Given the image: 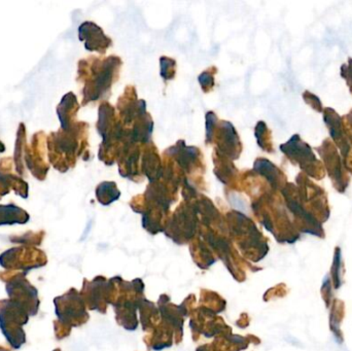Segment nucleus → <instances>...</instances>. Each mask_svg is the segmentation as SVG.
I'll list each match as a JSON object with an SVG mask.
<instances>
[{
    "label": "nucleus",
    "instance_id": "obj_7",
    "mask_svg": "<svg viewBox=\"0 0 352 351\" xmlns=\"http://www.w3.org/2000/svg\"><path fill=\"white\" fill-rule=\"evenodd\" d=\"M166 152H168L170 156L175 157L176 163L186 171V173H190L192 171V167L198 164L199 157H200V152L197 148H188L186 146L184 140H179L173 148H169Z\"/></svg>",
    "mask_w": 352,
    "mask_h": 351
},
{
    "label": "nucleus",
    "instance_id": "obj_13",
    "mask_svg": "<svg viewBox=\"0 0 352 351\" xmlns=\"http://www.w3.org/2000/svg\"><path fill=\"white\" fill-rule=\"evenodd\" d=\"M254 169L258 174L266 177L273 187H276L277 183H278L279 172L272 163L265 160V159H258L254 163Z\"/></svg>",
    "mask_w": 352,
    "mask_h": 351
},
{
    "label": "nucleus",
    "instance_id": "obj_5",
    "mask_svg": "<svg viewBox=\"0 0 352 351\" xmlns=\"http://www.w3.org/2000/svg\"><path fill=\"white\" fill-rule=\"evenodd\" d=\"M213 138L217 137V152L219 156L228 160L238 159L242 150L239 136L230 122L221 121L217 126Z\"/></svg>",
    "mask_w": 352,
    "mask_h": 351
},
{
    "label": "nucleus",
    "instance_id": "obj_10",
    "mask_svg": "<svg viewBox=\"0 0 352 351\" xmlns=\"http://www.w3.org/2000/svg\"><path fill=\"white\" fill-rule=\"evenodd\" d=\"M29 220V214L22 208L10 204L0 205V226L3 225L26 224Z\"/></svg>",
    "mask_w": 352,
    "mask_h": 351
},
{
    "label": "nucleus",
    "instance_id": "obj_14",
    "mask_svg": "<svg viewBox=\"0 0 352 351\" xmlns=\"http://www.w3.org/2000/svg\"><path fill=\"white\" fill-rule=\"evenodd\" d=\"M161 62V76L165 80H170L175 76L176 62L170 58L162 57Z\"/></svg>",
    "mask_w": 352,
    "mask_h": 351
},
{
    "label": "nucleus",
    "instance_id": "obj_17",
    "mask_svg": "<svg viewBox=\"0 0 352 351\" xmlns=\"http://www.w3.org/2000/svg\"><path fill=\"white\" fill-rule=\"evenodd\" d=\"M39 235H41V233H38V234H31V236L28 237V235L26 234L23 237H18V238L14 239V241L20 242L21 245H41V237Z\"/></svg>",
    "mask_w": 352,
    "mask_h": 351
},
{
    "label": "nucleus",
    "instance_id": "obj_9",
    "mask_svg": "<svg viewBox=\"0 0 352 351\" xmlns=\"http://www.w3.org/2000/svg\"><path fill=\"white\" fill-rule=\"evenodd\" d=\"M142 172L148 177L151 183L159 181L163 174V166L156 150L150 148L142 156Z\"/></svg>",
    "mask_w": 352,
    "mask_h": 351
},
{
    "label": "nucleus",
    "instance_id": "obj_6",
    "mask_svg": "<svg viewBox=\"0 0 352 351\" xmlns=\"http://www.w3.org/2000/svg\"><path fill=\"white\" fill-rule=\"evenodd\" d=\"M78 36L80 41H85V47L88 51L104 53L111 45V39L95 23H82L78 28Z\"/></svg>",
    "mask_w": 352,
    "mask_h": 351
},
{
    "label": "nucleus",
    "instance_id": "obj_4",
    "mask_svg": "<svg viewBox=\"0 0 352 351\" xmlns=\"http://www.w3.org/2000/svg\"><path fill=\"white\" fill-rule=\"evenodd\" d=\"M25 274H14L6 282V292L10 296V300L18 303L29 315H35L38 313L41 301L36 288L26 280Z\"/></svg>",
    "mask_w": 352,
    "mask_h": 351
},
{
    "label": "nucleus",
    "instance_id": "obj_19",
    "mask_svg": "<svg viewBox=\"0 0 352 351\" xmlns=\"http://www.w3.org/2000/svg\"><path fill=\"white\" fill-rule=\"evenodd\" d=\"M0 351H8V350H4V348H0Z\"/></svg>",
    "mask_w": 352,
    "mask_h": 351
},
{
    "label": "nucleus",
    "instance_id": "obj_1",
    "mask_svg": "<svg viewBox=\"0 0 352 351\" xmlns=\"http://www.w3.org/2000/svg\"><path fill=\"white\" fill-rule=\"evenodd\" d=\"M121 65L118 57H109L105 60L95 59L88 70V80L84 89V104L90 101L98 100L109 88L117 76Z\"/></svg>",
    "mask_w": 352,
    "mask_h": 351
},
{
    "label": "nucleus",
    "instance_id": "obj_18",
    "mask_svg": "<svg viewBox=\"0 0 352 351\" xmlns=\"http://www.w3.org/2000/svg\"><path fill=\"white\" fill-rule=\"evenodd\" d=\"M4 150H6V146H4V144L0 141V152H3Z\"/></svg>",
    "mask_w": 352,
    "mask_h": 351
},
{
    "label": "nucleus",
    "instance_id": "obj_8",
    "mask_svg": "<svg viewBox=\"0 0 352 351\" xmlns=\"http://www.w3.org/2000/svg\"><path fill=\"white\" fill-rule=\"evenodd\" d=\"M78 111V103L74 93H68L62 98L57 109L58 115L61 122L62 129L68 130L74 126V117Z\"/></svg>",
    "mask_w": 352,
    "mask_h": 351
},
{
    "label": "nucleus",
    "instance_id": "obj_12",
    "mask_svg": "<svg viewBox=\"0 0 352 351\" xmlns=\"http://www.w3.org/2000/svg\"><path fill=\"white\" fill-rule=\"evenodd\" d=\"M97 198L98 201L103 205H109L111 202L116 201L119 199L121 196V192L118 189L117 183L113 181H105V183H100L97 187L96 190Z\"/></svg>",
    "mask_w": 352,
    "mask_h": 351
},
{
    "label": "nucleus",
    "instance_id": "obj_11",
    "mask_svg": "<svg viewBox=\"0 0 352 351\" xmlns=\"http://www.w3.org/2000/svg\"><path fill=\"white\" fill-rule=\"evenodd\" d=\"M10 189H14L23 198L28 196V185L24 181L10 173H0V197L6 195Z\"/></svg>",
    "mask_w": 352,
    "mask_h": 351
},
{
    "label": "nucleus",
    "instance_id": "obj_2",
    "mask_svg": "<svg viewBox=\"0 0 352 351\" xmlns=\"http://www.w3.org/2000/svg\"><path fill=\"white\" fill-rule=\"evenodd\" d=\"M30 315L18 303L12 300L0 301V329L12 348L19 350L26 341L23 326Z\"/></svg>",
    "mask_w": 352,
    "mask_h": 351
},
{
    "label": "nucleus",
    "instance_id": "obj_3",
    "mask_svg": "<svg viewBox=\"0 0 352 351\" xmlns=\"http://www.w3.org/2000/svg\"><path fill=\"white\" fill-rule=\"evenodd\" d=\"M47 263L45 253L33 247H14L0 256V265L6 270H29L43 267Z\"/></svg>",
    "mask_w": 352,
    "mask_h": 351
},
{
    "label": "nucleus",
    "instance_id": "obj_15",
    "mask_svg": "<svg viewBox=\"0 0 352 351\" xmlns=\"http://www.w3.org/2000/svg\"><path fill=\"white\" fill-rule=\"evenodd\" d=\"M217 126V117L212 111L206 113V139L207 142L213 141L215 129Z\"/></svg>",
    "mask_w": 352,
    "mask_h": 351
},
{
    "label": "nucleus",
    "instance_id": "obj_16",
    "mask_svg": "<svg viewBox=\"0 0 352 351\" xmlns=\"http://www.w3.org/2000/svg\"><path fill=\"white\" fill-rule=\"evenodd\" d=\"M199 82H200L201 88L203 89V91L208 92L214 86V74L207 70L199 76Z\"/></svg>",
    "mask_w": 352,
    "mask_h": 351
}]
</instances>
